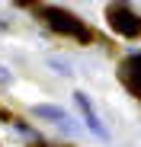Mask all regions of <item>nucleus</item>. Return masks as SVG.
<instances>
[{
	"mask_svg": "<svg viewBox=\"0 0 141 147\" xmlns=\"http://www.w3.org/2000/svg\"><path fill=\"white\" fill-rule=\"evenodd\" d=\"M0 83H10V74H7L3 67H0Z\"/></svg>",
	"mask_w": 141,
	"mask_h": 147,
	"instance_id": "6",
	"label": "nucleus"
},
{
	"mask_svg": "<svg viewBox=\"0 0 141 147\" xmlns=\"http://www.w3.org/2000/svg\"><path fill=\"white\" fill-rule=\"evenodd\" d=\"M16 3H19V7H29V3H35V0H16Z\"/></svg>",
	"mask_w": 141,
	"mask_h": 147,
	"instance_id": "7",
	"label": "nucleus"
},
{
	"mask_svg": "<svg viewBox=\"0 0 141 147\" xmlns=\"http://www.w3.org/2000/svg\"><path fill=\"white\" fill-rule=\"evenodd\" d=\"M138 93H141V90H138Z\"/></svg>",
	"mask_w": 141,
	"mask_h": 147,
	"instance_id": "8",
	"label": "nucleus"
},
{
	"mask_svg": "<svg viewBox=\"0 0 141 147\" xmlns=\"http://www.w3.org/2000/svg\"><path fill=\"white\" fill-rule=\"evenodd\" d=\"M122 77H125V83L132 90H141V55H135V58H128L122 64Z\"/></svg>",
	"mask_w": 141,
	"mask_h": 147,
	"instance_id": "4",
	"label": "nucleus"
},
{
	"mask_svg": "<svg viewBox=\"0 0 141 147\" xmlns=\"http://www.w3.org/2000/svg\"><path fill=\"white\" fill-rule=\"evenodd\" d=\"M106 16H109V26L119 32V35H125V38L141 35V16L128 10V3H125V0H112Z\"/></svg>",
	"mask_w": 141,
	"mask_h": 147,
	"instance_id": "2",
	"label": "nucleus"
},
{
	"mask_svg": "<svg viewBox=\"0 0 141 147\" xmlns=\"http://www.w3.org/2000/svg\"><path fill=\"white\" fill-rule=\"evenodd\" d=\"M42 19L48 22L55 32H61V35H74L77 42H90V38H93V32L83 26V19H80V16H74L70 10H61V7H45V10H42Z\"/></svg>",
	"mask_w": 141,
	"mask_h": 147,
	"instance_id": "1",
	"label": "nucleus"
},
{
	"mask_svg": "<svg viewBox=\"0 0 141 147\" xmlns=\"http://www.w3.org/2000/svg\"><path fill=\"white\" fill-rule=\"evenodd\" d=\"M32 112H35L39 118H55V121H67L64 109H58V106H35Z\"/></svg>",
	"mask_w": 141,
	"mask_h": 147,
	"instance_id": "5",
	"label": "nucleus"
},
{
	"mask_svg": "<svg viewBox=\"0 0 141 147\" xmlns=\"http://www.w3.org/2000/svg\"><path fill=\"white\" fill-rule=\"evenodd\" d=\"M74 102H77V109L83 112V121H87V128H90L93 134H100V138H109V131L103 128V121L96 118V112L90 109V99H87L83 93H77V96H74Z\"/></svg>",
	"mask_w": 141,
	"mask_h": 147,
	"instance_id": "3",
	"label": "nucleus"
}]
</instances>
